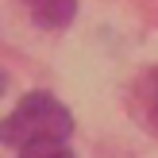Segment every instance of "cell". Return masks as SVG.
Wrapping results in <instances>:
<instances>
[{
    "label": "cell",
    "instance_id": "6da1fadb",
    "mask_svg": "<svg viewBox=\"0 0 158 158\" xmlns=\"http://www.w3.org/2000/svg\"><path fill=\"white\" fill-rule=\"evenodd\" d=\"M69 131H73V116L66 112L58 97L27 93L15 104V112L0 120V143L27 147V143H43V139H69Z\"/></svg>",
    "mask_w": 158,
    "mask_h": 158
},
{
    "label": "cell",
    "instance_id": "7a4b0ae2",
    "mask_svg": "<svg viewBox=\"0 0 158 158\" xmlns=\"http://www.w3.org/2000/svg\"><path fill=\"white\" fill-rule=\"evenodd\" d=\"M31 12V19L39 23V27H66L69 19L77 15V0H23Z\"/></svg>",
    "mask_w": 158,
    "mask_h": 158
},
{
    "label": "cell",
    "instance_id": "3957f363",
    "mask_svg": "<svg viewBox=\"0 0 158 158\" xmlns=\"http://www.w3.org/2000/svg\"><path fill=\"white\" fill-rule=\"evenodd\" d=\"M19 158H73V151L66 147V139H43V143L19 147Z\"/></svg>",
    "mask_w": 158,
    "mask_h": 158
},
{
    "label": "cell",
    "instance_id": "277c9868",
    "mask_svg": "<svg viewBox=\"0 0 158 158\" xmlns=\"http://www.w3.org/2000/svg\"><path fill=\"white\" fill-rule=\"evenodd\" d=\"M143 108H147V116H151V123L158 127V69H151L147 81H143Z\"/></svg>",
    "mask_w": 158,
    "mask_h": 158
},
{
    "label": "cell",
    "instance_id": "5b68a950",
    "mask_svg": "<svg viewBox=\"0 0 158 158\" xmlns=\"http://www.w3.org/2000/svg\"><path fill=\"white\" fill-rule=\"evenodd\" d=\"M4 89H8V77H4V73H0V93H4Z\"/></svg>",
    "mask_w": 158,
    "mask_h": 158
}]
</instances>
